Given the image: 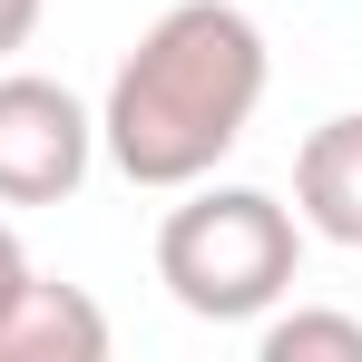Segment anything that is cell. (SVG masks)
<instances>
[{
  "label": "cell",
  "instance_id": "obj_1",
  "mask_svg": "<svg viewBox=\"0 0 362 362\" xmlns=\"http://www.w3.org/2000/svg\"><path fill=\"white\" fill-rule=\"evenodd\" d=\"M264 30L235 0H177L137 30V49L108 78L98 147L127 186H196L235 157V137L264 108Z\"/></svg>",
  "mask_w": 362,
  "mask_h": 362
},
{
  "label": "cell",
  "instance_id": "obj_2",
  "mask_svg": "<svg viewBox=\"0 0 362 362\" xmlns=\"http://www.w3.org/2000/svg\"><path fill=\"white\" fill-rule=\"evenodd\" d=\"M303 264V216L264 186H206L157 226V284L196 313V323H264L294 294Z\"/></svg>",
  "mask_w": 362,
  "mask_h": 362
},
{
  "label": "cell",
  "instance_id": "obj_3",
  "mask_svg": "<svg viewBox=\"0 0 362 362\" xmlns=\"http://www.w3.org/2000/svg\"><path fill=\"white\" fill-rule=\"evenodd\" d=\"M98 157V118L59 78L0 69V206H59Z\"/></svg>",
  "mask_w": 362,
  "mask_h": 362
},
{
  "label": "cell",
  "instance_id": "obj_4",
  "mask_svg": "<svg viewBox=\"0 0 362 362\" xmlns=\"http://www.w3.org/2000/svg\"><path fill=\"white\" fill-rule=\"evenodd\" d=\"M294 216L323 245H353L362 255V108L353 118H323L294 147Z\"/></svg>",
  "mask_w": 362,
  "mask_h": 362
},
{
  "label": "cell",
  "instance_id": "obj_5",
  "mask_svg": "<svg viewBox=\"0 0 362 362\" xmlns=\"http://www.w3.org/2000/svg\"><path fill=\"white\" fill-rule=\"evenodd\" d=\"M108 353V313L78 294V284H49L30 274L10 313H0V362H98Z\"/></svg>",
  "mask_w": 362,
  "mask_h": 362
},
{
  "label": "cell",
  "instance_id": "obj_6",
  "mask_svg": "<svg viewBox=\"0 0 362 362\" xmlns=\"http://www.w3.org/2000/svg\"><path fill=\"white\" fill-rule=\"evenodd\" d=\"M255 353H264V362H362V313H323V303L264 313Z\"/></svg>",
  "mask_w": 362,
  "mask_h": 362
},
{
  "label": "cell",
  "instance_id": "obj_7",
  "mask_svg": "<svg viewBox=\"0 0 362 362\" xmlns=\"http://www.w3.org/2000/svg\"><path fill=\"white\" fill-rule=\"evenodd\" d=\"M30 30H40V0H0V69L10 49H30Z\"/></svg>",
  "mask_w": 362,
  "mask_h": 362
},
{
  "label": "cell",
  "instance_id": "obj_8",
  "mask_svg": "<svg viewBox=\"0 0 362 362\" xmlns=\"http://www.w3.org/2000/svg\"><path fill=\"white\" fill-rule=\"evenodd\" d=\"M20 284H30V255H20V235L0 226V313H10V294H20Z\"/></svg>",
  "mask_w": 362,
  "mask_h": 362
}]
</instances>
